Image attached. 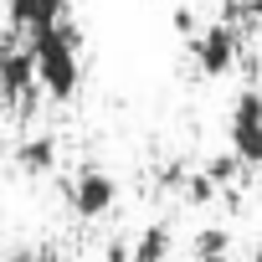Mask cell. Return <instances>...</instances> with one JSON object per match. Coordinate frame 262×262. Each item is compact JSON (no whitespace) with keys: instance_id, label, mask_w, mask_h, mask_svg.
<instances>
[{"instance_id":"1","label":"cell","mask_w":262,"mask_h":262,"mask_svg":"<svg viewBox=\"0 0 262 262\" xmlns=\"http://www.w3.org/2000/svg\"><path fill=\"white\" fill-rule=\"evenodd\" d=\"M26 47H31L41 93H52L57 103H72L77 88H82V31L72 21H57V26L36 31Z\"/></svg>"},{"instance_id":"2","label":"cell","mask_w":262,"mask_h":262,"mask_svg":"<svg viewBox=\"0 0 262 262\" xmlns=\"http://www.w3.org/2000/svg\"><path fill=\"white\" fill-rule=\"evenodd\" d=\"M242 57H247V31L231 21H211L190 36V62L206 77H226L231 67H242Z\"/></svg>"},{"instance_id":"3","label":"cell","mask_w":262,"mask_h":262,"mask_svg":"<svg viewBox=\"0 0 262 262\" xmlns=\"http://www.w3.org/2000/svg\"><path fill=\"white\" fill-rule=\"evenodd\" d=\"M226 139H231V149H236L242 165H257L262 170V88H242L236 93Z\"/></svg>"},{"instance_id":"4","label":"cell","mask_w":262,"mask_h":262,"mask_svg":"<svg viewBox=\"0 0 262 262\" xmlns=\"http://www.w3.org/2000/svg\"><path fill=\"white\" fill-rule=\"evenodd\" d=\"M67 206H72L82 221H98V216H108V211L118 206V180H113L108 170L88 165V170H77V180L67 185Z\"/></svg>"},{"instance_id":"5","label":"cell","mask_w":262,"mask_h":262,"mask_svg":"<svg viewBox=\"0 0 262 262\" xmlns=\"http://www.w3.org/2000/svg\"><path fill=\"white\" fill-rule=\"evenodd\" d=\"M36 62L31 47H0V98L6 103H31L36 98Z\"/></svg>"},{"instance_id":"6","label":"cell","mask_w":262,"mask_h":262,"mask_svg":"<svg viewBox=\"0 0 262 262\" xmlns=\"http://www.w3.org/2000/svg\"><path fill=\"white\" fill-rule=\"evenodd\" d=\"M67 11H72V0H11V26L21 36H36V31L67 21Z\"/></svg>"},{"instance_id":"7","label":"cell","mask_w":262,"mask_h":262,"mask_svg":"<svg viewBox=\"0 0 262 262\" xmlns=\"http://www.w3.org/2000/svg\"><path fill=\"white\" fill-rule=\"evenodd\" d=\"M170 247H175V231L165 221H149L134 242H128V262H170Z\"/></svg>"},{"instance_id":"8","label":"cell","mask_w":262,"mask_h":262,"mask_svg":"<svg viewBox=\"0 0 262 262\" xmlns=\"http://www.w3.org/2000/svg\"><path fill=\"white\" fill-rule=\"evenodd\" d=\"M16 165H21L26 175H47V170L57 165V139H26V144L16 149Z\"/></svg>"},{"instance_id":"9","label":"cell","mask_w":262,"mask_h":262,"mask_svg":"<svg viewBox=\"0 0 262 262\" xmlns=\"http://www.w3.org/2000/svg\"><path fill=\"white\" fill-rule=\"evenodd\" d=\"M180 195H185L190 206H206V201H216L221 190H216V180H211L206 170H195V175H180Z\"/></svg>"},{"instance_id":"10","label":"cell","mask_w":262,"mask_h":262,"mask_svg":"<svg viewBox=\"0 0 262 262\" xmlns=\"http://www.w3.org/2000/svg\"><path fill=\"white\" fill-rule=\"evenodd\" d=\"M206 175L216 180V190H226L236 175H242V160H236V149H226V155H216L211 165H206Z\"/></svg>"},{"instance_id":"11","label":"cell","mask_w":262,"mask_h":262,"mask_svg":"<svg viewBox=\"0 0 262 262\" xmlns=\"http://www.w3.org/2000/svg\"><path fill=\"white\" fill-rule=\"evenodd\" d=\"M216 252H231V231H226V226L195 231V257H216Z\"/></svg>"},{"instance_id":"12","label":"cell","mask_w":262,"mask_h":262,"mask_svg":"<svg viewBox=\"0 0 262 262\" xmlns=\"http://www.w3.org/2000/svg\"><path fill=\"white\" fill-rule=\"evenodd\" d=\"M175 31H180V36H195V11H190V6L175 11Z\"/></svg>"},{"instance_id":"13","label":"cell","mask_w":262,"mask_h":262,"mask_svg":"<svg viewBox=\"0 0 262 262\" xmlns=\"http://www.w3.org/2000/svg\"><path fill=\"white\" fill-rule=\"evenodd\" d=\"M103 262H128V242H113V247L103 252Z\"/></svg>"},{"instance_id":"14","label":"cell","mask_w":262,"mask_h":262,"mask_svg":"<svg viewBox=\"0 0 262 262\" xmlns=\"http://www.w3.org/2000/svg\"><path fill=\"white\" fill-rule=\"evenodd\" d=\"M11 262H52L47 252H31V247H21V252H11Z\"/></svg>"},{"instance_id":"15","label":"cell","mask_w":262,"mask_h":262,"mask_svg":"<svg viewBox=\"0 0 262 262\" xmlns=\"http://www.w3.org/2000/svg\"><path fill=\"white\" fill-rule=\"evenodd\" d=\"M190 262H231V252H216V257H190Z\"/></svg>"},{"instance_id":"16","label":"cell","mask_w":262,"mask_h":262,"mask_svg":"<svg viewBox=\"0 0 262 262\" xmlns=\"http://www.w3.org/2000/svg\"><path fill=\"white\" fill-rule=\"evenodd\" d=\"M252 262H262V247H257V252H252Z\"/></svg>"}]
</instances>
